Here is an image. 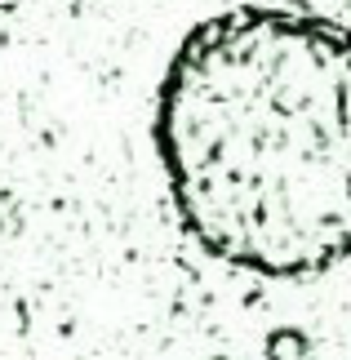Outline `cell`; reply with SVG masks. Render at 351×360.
I'll use <instances>...</instances> for the list:
<instances>
[{"instance_id": "obj_1", "label": "cell", "mask_w": 351, "mask_h": 360, "mask_svg": "<svg viewBox=\"0 0 351 360\" xmlns=\"http://www.w3.org/2000/svg\"><path fill=\"white\" fill-rule=\"evenodd\" d=\"M156 143L187 231L267 276L351 254V32L245 5L200 22L160 85Z\"/></svg>"}, {"instance_id": "obj_2", "label": "cell", "mask_w": 351, "mask_h": 360, "mask_svg": "<svg viewBox=\"0 0 351 360\" xmlns=\"http://www.w3.org/2000/svg\"><path fill=\"white\" fill-rule=\"evenodd\" d=\"M267 356H272V360H302V338L293 334V329H285V334H276V338H272Z\"/></svg>"}]
</instances>
